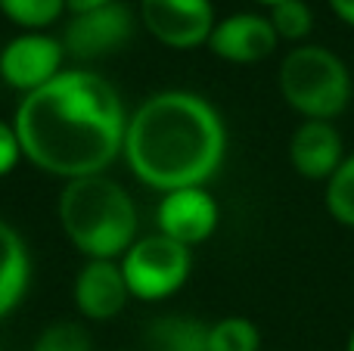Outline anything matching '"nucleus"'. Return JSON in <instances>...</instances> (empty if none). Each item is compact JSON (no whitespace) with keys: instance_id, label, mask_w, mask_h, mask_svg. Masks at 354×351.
I'll use <instances>...</instances> for the list:
<instances>
[{"instance_id":"nucleus-1","label":"nucleus","mask_w":354,"mask_h":351,"mask_svg":"<svg viewBox=\"0 0 354 351\" xmlns=\"http://www.w3.org/2000/svg\"><path fill=\"white\" fill-rule=\"evenodd\" d=\"M12 128L31 165L75 180L103 174L122 155L128 115L103 75L66 68L41 91L22 97Z\"/></svg>"},{"instance_id":"nucleus-2","label":"nucleus","mask_w":354,"mask_h":351,"mask_svg":"<svg viewBox=\"0 0 354 351\" xmlns=\"http://www.w3.org/2000/svg\"><path fill=\"white\" fill-rule=\"evenodd\" d=\"M227 153L218 109L189 91H162L134 109L122 155L140 184L159 193L205 187Z\"/></svg>"},{"instance_id":"nucleus-3","label":"nucleus","mask_w":354,"mask_h":351,"mask_svg":"<svg viewBox=\"0 0 354 351\" xmlns=\"http://www.w3.org/2000/svg\"><path fill=\"white\" fill-rule=\"evenodd\" d=\"M59 224L87 258L124 255L137 240V209L118 180L106 174L66 180L59 193Z\"/></svg>"},{"instance_id":"nucleus-4","label":"nucleus","mask_w":354,"mask_h":351,"mask_svg":"<svg viewBox=\"0 0 354 351\" xmlns=\"http://www.w3.org/2000/svg\"><path fill=\"white\" fill-rule=\"evenodd\" d=\"M280 93L305 118L333 122L351 99V72L333 50L299 44L280 62Z\"/></svg>"},{"instance_id":"nucleus-5","label":"nucleus","mask_w":354,"mask_h":351,"mask_svg":"<svg viewBox=\"0 0 354 351\" xmlns=\"http://www.w3.org/2000/svg\"><path fill=\"white\" fill-rule=\"evenodd\" d=\"M189 267H193L189 246L165 234L140 236L122 255V274L128 280L131 296L143 302H159L177 292L187 283Z\"/></svg>"},{"instance_id":"nucleus-6","label":"nucleus","mask_w":354,"mask_h":351,"mask_svg":"<svg viewBox=\"0 0 354 351\" xmlns=\"http://www.w3.org/2000/svg\"><path fill=\"white\" fill-rule=\"evenodd\" d=\"M134 28L137 22L131 6L112 0V3L100 6V10L72 16L59 41L66 47V56H75V59H103V56L118 53L134 37Z\"/></svg>"},{"instance_id":"nucleus-7","label":"nucleus","mask_w":354,"mask_h":351,"mask_svg":"<svg viewBox=\"0 0 354 351\" xmlns=\"http://www.w3.org/2000/svg\"><path fill=\"white\" fill-rule=\"evenodd\" d=\"M66 59V47L59 37L44 31H22L0 50V78L19 93H35L56 78Z\"/></svg>"},{"instance_id":"nucleus-8","label":"nucleus","mask_w":354,"mask_h":351,"mask_svg":"<svg viewBox=\"0 0 354 351\" xmlns=\"http://www.w3.org/2000/svg\"><path fill=\"white\" fill-rule=\"evenodd\" d=\"M140 19L156 41L174 50L208 44L218 22L212 0H140Z\"/></svg>"},{"instance_id":"nucleus-9","label":"nucleus","mask_w":354,"mask_h":351,"mask_svg":"<svg viewBox=\"0 0 354 351\" xmlns=\"http://www.w3.org/2000/svg\"><path fill=\"white\" fill-rule=\"evenodd\" d=\"M156 224L159 234L171 236L183 246L205 243L218 227V202L205 187H183L162 196L156 209Z\"/></svg>"},{"instance_id":"nucleus-10","label":"nucleus","mask_w":354,"mask_h":351,"mask_svg":"<svg viewBox=\"0 0 354 351\" xmlns=\"http://www.w3.org/2000/svg\"><path fill=\"white\" fill-rule=\"evenodd\" d=\"M280 37H277L274 25L268 16L258 12H233V16L214 22V31L208 37V50L227 62H261L277 50Z\"/></svg>"},{"instance_id":"nucleus-11","label":"nucleus","mask_w":354,"mask_h":351,"mask_svg":"<svg viewBox=\"0 0 354 351\" xmlns=\"http://www.w3.org/2000/svg\"><path fill=\"white\" fill-rule=\"evenodd\" d=\"M131 298L122 265L112 258H91L75 280V305L87 321H112Z\"/></svg>"},{"instance_id":"nucleus-12","label":"nucleus","mask_w":354,"mask_h":351,"mask_svg":"<svg viewBox=\"0 0 354 351\" xmlns=\"http://www.w3.org/2000/svg\"><path fill=\"white\" fill-rule=\"evenodd\" d=\"M289 159L305 180H330L336 168L345 162L342 134L333 122L305 118L289 140Z\"/></svg>"},{"instance_id":"nucleus-13","label":"nucleus","mask_w":354,"mask_h":351,"mask_svg":"<svg viewBox=\"0 0 354 351\" xmlns=\"http://www.w3.org/2000/svg\"><path fill=\"white\" fill-rule=\"evenodd\" d=\"M31 280V258L25 240L0 218V321L22 302Z\"/></svg>"},{"instance_id":"nucleus-14","label":"nucleus","mask_w":354,"mask_h":351,"mask_svg":"<svg viewBox=\"0 0 354 351\" xmlns=\"http://www.w3.org/2000/svg\"><path fill=\"white\" fill-rule=\"evenodd\" d=\"M147 351H208V327L196 317H159L147 330Z\"/></svg>"},{"instance_id":"nucleus-15","label":"nucleus","mask_w":354,"mask_h":351,"mask_svg":"<svg viewBox=\"0 0 354 351\" xmlns=\"http://www.w3.org/2000/svg\"><path fill=\"white\" fill-rule=\"evenodd\" d=\"M208 351H261V336L249 317H224L208 327Z\"/></svg>"},{"instance_id":"nucleus-16","label":"nucleus","mask_w":354,"mask_h":351,"mask_svg":"<svg viewBox=\"0 0 354 351\" xmlns=\"http://www.w3.org/2000/svg\"><path fill=\"white\" fill-rule=\"evenodd\" d=\"M0 12L25 31H41L66 12V0H0Z\"/></svg>"},{"instance_id":"nucleus-17","label":"nucleus","mask_w":354,"mask_h":351,"mask_svg":"<svg viewBox=\"0 0 354 351\" xmlns=\"http://www.w3.org/2000/svg\"><path fill=\"white\" fill-rule=\"evenodd\" d=\"M268 19L280 41H305L314 28V12L305 0H283V3H274Z\"/></svg>"},{"instance_id":"nucleus-18","label":"nucleus","mask_w":354,"mask_h":351,"mask_svg":"<svg viewBox=\"0 0 354 351\" xmlns=\"http://www.w3.org/2000/svg\"><path fill=\"white\" fill-rule=\"evenodd\" d=\"M326 209L339 224L354 227V155H348L326 180Z\"/></svg>"},{"instance_id":"nucleus-19","label":"nucleus","mask_w":354,"mask_h":351,"mask_svg":"<svg viewBox=\"0 0 354 351\" xmlns=\"http://www.w3.org/2000/svg\"><path fill=\"white\" fill-rule=\"evenodd\" d=\"M31 351H93L91 336L81 323L72 321H56L37 336Z\"/></svg>"},{"instance_id":"nucleus-20","label":"nucleus","mask_w":354,"mask_h":351,"mask_svg":"<svg viewBox=\"0 0 354 351\" xmlns=\"http://www.w3.org/2000/svg\"><path fill=\"white\" fill-rule=\"evenodd\" d=\"M19 159H22V143H19L16 128L10 122H0V178L10 174Z\"/></svg>"},{"instance_id":"nucleus-21","label":"nucleus","mask_w":354,"mask_h":351,"mask_svg":"<svg viewBox=\"0 0 354 351\" xmlns=\"http://www.w3.org/2000/svg\"><path fill=\"white\" fill-rule=\"evenodd\" d=\"M326 3L333 6V12H336L345 25H351L354 28V0H326Z\"/></svg>"},{"instance_id":"nucleus-22","label":"nucleus","mask_w":354,"mask_h":351,"mask_svg":"<svg viewBox=\"0 0 354 351\" xmlns=\"http://www.w3.org/2000/svg\"><path fill=\"white\" fill-rule=\"evenodd\" d=\"M112 3V0H66V10L72 12V16H78V12H91V10H100V6Z\"/></svg>"},{"instance_id":"nucleus-23","label":"nucleus","mask_w":354,"mask_h":351,"mask_svg":"<svg viewBox=\"0 0 354 351\" xmlns=\"http://www.w3.org/2000/svg\"><path fill=\"white\" fill-rule=\"evenodd\" d=\"M258 3H264V6H274V3H283V0H258Z\"/></svg>"},{"instance_id":"nucleus-24","label":"nucleus","mask_w":354,"mask_h":351,"mask_svg":"<svg viewBox=\"0 0 354 351\" xmlns=\"http://www.w3.org/2000/svg\"><path fill=\"white\" fill-rule=\"evenodd\" d=\"M345 351H354V330H351V336H348V348Z\"/></svg>"}]
</instances>
